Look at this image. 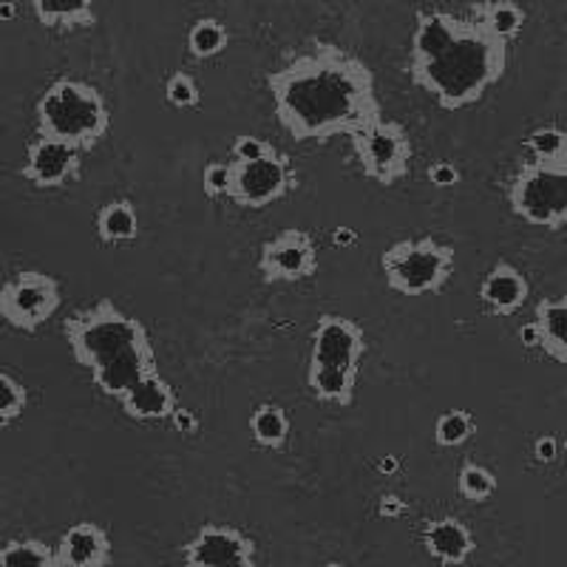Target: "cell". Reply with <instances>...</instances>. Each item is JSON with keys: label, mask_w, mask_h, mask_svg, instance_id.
Masks as SVG:
<instances>
[{"label": "cell", "mask_w": 567, "mask_h": 567, "mask_svg": "<svg viewBox=\"0 0 567 567\" xmlns=\"http://www.w3.org/2000/svg\"><path fill=\"white\" fill-rule=\"evenodd\" d=\"M276 120L296 142L352 136L381 116L374 74L361 58L316 40L267 74Z\"/></svg>", "instance_id": "obj_1"}, {"label": "cell", "mask_w": 567, "mask_h": 567, "mask_svg": "<svg viewBox=\"0 0 567 567\" xmlns=\"http://www.w3.org/2000/svg\"><path fill=\"white\" fill-rule=\"evenodd\" d=\"M508 71V43L491 38L468 18L420 9L409 43V78L443 111L477 105Z\"/></svg>", "instance_id": "obj_2"}, {"label": "cell", "mask_w": 567, "mask_h": 567, "mask_svg": "<svg viewBox=\"0 0 567 567\" xmlns=\"http://www.w3.org/2000/svg\"><path fill=\"white\" fill-rule=\"evenodd\" d=\"M63 336L74 361L89 369L91 383L105 398L120 400L145 374L159 372L145 323L109 298L65 318Z\"/></svg>", "instance_id": "obj_3"}, {"label": "cell", "mask_w": 567, "mask_h": 567, "mask_svg": "<svg viewBox=\"0 0 567 567\" xmlns=\"http://www.w3.org/2000/svg\"><path fill=\"white\" fill-rule=\"evenodd\" d=\"M38 136H49L74 151L97 148L111 131V111L97 85L85 80L60 78L38 97L34 105Z\"/></svg>", "instance_id": "obj_4"}, {"label": "cell", "mask_w": 567, "mask_h": 567, "mask_svg": "<svg viewBox=\"0 0 567 567\" xmlns=\"http://www.w3.org/2000/svg\"><path fill=\"white\" fill-rule=\"evenodd\" d=\"M381 270L389 290L406 298L434 296L454 276V250L437 239H403L386 247Z\"/></svg>", "instance_id": "obj_5"}, {"label": "cell", "mask_w": 567, "mask_h": 567, "mask_svg": "<svg viewBox=\"0 0 567 567\" xmlns=\"http://www.w3.org/2000/svg\"><path fill=\"white\" fill-rule=\"evenodd\" d=\"M508 205L525 225L561 230L567 225V165L525 162L511 182Z\"/></svg>", "instance_id": "obj_6"}, {"label": "cell", "mask_w": 567, "mask_h": 567, "mask_svg": "<svg viewBox=\"0 0 567 567\" xmlns=\"http://www.w3.org/2000/svg\"><path fill=\"white\" fill-rule=\"evenodd\" d=\"M349 140L363 176L378 185H394L412 168V140L406 128L383 114L354 131Z\"/></svg>", "instance_id": "obj_7"}, {"label": "cell", "mask_w": 567, "mask_h": 567, "mask_svg": "<svg viewBox=\"0 0 567 567\" xmlns=\"http://www.w3.org/2000/svg\"><path fill=\"white\" fill-rule=\"evenodd\" d=\"M63 292L49 272L23 270L0 287V321L18 332H38L60 310Z\"/></svg>", "instance_id": "obj_8"}, {"label": "cell", "mask_w": 567, "mask_h": 567, "mask_svg": "<svg viewBox=\"0 0 567 567\" xmlns=\"http://www.w3.org/2000/svg\"><path fill=\"white\" fill-rule=\"evenodd\" d=\"M230 171V187L227 199L236 202L247 210H261V207L281 202L290 196L292 187L298 185L290 171V159L272 151L270 156L252 162H227Z\"/></svg>", "instance_id": "obj_9"}, {"label": "cell", "mask_w": 567, "mask_h": 567, "mask_svg": "<svg viewBox=\"0 0 567 567\" xmlns=\"http://www.w3.org/2000/svg\"><path fill=\"white\" fill-rule=\"evenodd\" d=\"M258 270L267 284H296L318 272L316 241L307 230H281L261 245Z\"/></svg>", "instance_id": "obj_10"}, {"label": "cell", "mask_w": 567, "mask_h": 567, "mask_svg": "<svg viewBox=\"0 0 567 567\" xmlns=\"http://www.w3.org/2000/svg\"><path fill=\"white\" fill-rule=\"evenodd\" d=\"M185 567H256V542L233 525H202L182 545Z\"/></svg>", "instance_id": "obj_11"}, {"label": "cell", "mask_w": 567, "mask_h": 567, "mask_svg": "<svg viewBox=\"0 0 567 567\" xmlns=\"http://www.w3.org/2000/svg\"><path fill=\"white\" fill-rule=\"evenodd\" d=\"M363 354H367V336H363L361 323H354L352 318L332 316V312L318 318L310 343L312 363L361 369Z\"/></svg>", "instance_id": "obj_12"}, {"label": "cell", "mask_w": 567, "mask_h": 567, "mask_svg": "<svg viewBox=\"0 0 567 567\" xmlns=\"http://www.w3.org/2000/svg\"><path fill=\"white\" fill-rule=\"evenodd\" d=\"M80 171H83L80 151H74L65 142L38 136V140L29 142L27 162L20 168V176L38 190H54V187L69 185V182H78Z\"/></svg>", "instance_id": "obj_13"}, {"label": "cell", "mask_w": 567, "mask_h": 567, "mask_svg": "<svg viewBox=\"0 0 567 567\" xmlns=\"http://www.w3.org/2000/svg\"><path fill=\"white\" fill-rule=\"evenodd\" d=\"M423 548L437 565L463 567L477 550V539L457 516H437L423 528Z\"/></svg>", "instance_id": "obj_14"}, {"label": "cell", "mask_w": 567, "mask_h": 567, "mask_svg": "<svg viewBox=\"0 0 567 567\" xmlns=\"http://www.w3.org/2000/svg\"><path fill=\"white\" fill-rule=\"evenodd\" d=\"M111 539L97 523L71 525L54 548V567H109Z\"/></svg>", "instance_id": "obj_15"}, {"label": "cell", "mask_w": 567, "mask_h": 567, "mask_svg": "<svg viewBox=\"0 0 567 567\" xmlns=\"http://www.w3.org/2000/svg\"><path fill=\"white\" fill-rule=\"evenodd\" d=\"M530 296V284L523 276V270H516L508 261H499L488 270V276L480 284V303L491 316L511 318L523 310L525 301Z\"/></svg>", "instance_id": "obj_16"}, {"label": "cell", "mask_w": 567, "mask_h": 567, "mask_svg": "<svg viewBox=\"0 0 567 567\" xmlns=\"http://www.w3.org/2000/svg\"><path fill=\"white\" fill-rule=\"evenodd\" d=\"M120 403H123V412L131 420H136V423H159V420H168L174 414V409L179 406L176 392L171 389V383L165 378H159V372H151L142 381H136L120 398Z\"/></svg>", "instance_id": "obj_17"}, {"label": "cell", "mask_w": 567, "mask_h": 567, "mask_svg": "<svg viewBox=\"0 0 567 567\" xmlns=\"http://www.w3.org/2000/svg\"><path fill=\"white\" fill-rule=\"evenodd\" d=\"M94 3L97 0H29L34 20H38L40 27L60 34L94 27L97 23Z\"/></svg>", "instance_id": "obj_18"}, {"label": "cell", "mask_w": 567, "mask_h": 567, "mask_svg": "<svg viewBox=\"0 0 567 567\" xmlns=\"http://www.w3.org/2000/svg\"><path fill=\"white\" fill-rule=\"evenodd\" d=\"M534 327L539 349L559 367L567 363V298H542L534 310Z\"/></svg>", "instance_id": "obj_19"}, {"label": "cell", "mask_w": 567, "mask_h": 567, "mask_svg": "<svg viewBox=\"0 0 567 567\" xmlns=\"http://www.w3.org/2000/svg\"><path fill=\"white\" fill-rule=\"evenodd\" d=\"M468 18L483 29L491 38L503 40L511 45V40H516L525 29V9L516 3V0H480L468 9Z\"/></svg>", "instance_id": "obj_20"}, {"label": "cell", "mask_w": 567, "mask_h": 567, "mask_svg": "<svg viewBox=\"0 0 567 567\" xmlns=\"http://www.w3.org/2000/svg\"><path fill=\"white\" fill-rule=\"evenodd\" d=\"M358 374L361 369L327 367V363H312L307 369V386L321 403L329 406H352L354 389H358Z\"/></svg>", "instance_id": "obj_21"}, {"label": "cell", "mask_w": 567, "mask_h": 567, "mask_svg": "<svg viewBox=\"0 0 567 567\" xmlns=\"http://www.w3.org/2000/svg\"><path fill=\"white\" fill-rule=\"evenodd\" d=\"M97 236L103 245H128L140 236L136 207L128 199H114L97 213Z\"/></svg>", "instance_id": "obj_22"}, {"label": "cell", "mask_w": 567, "mask_h": 567, "mask_svg": "<svg viewBox=\"0 0 567 567\" xmlns=\"http://www.w3.org/2000/svg\"><path fill=\"white\" fill-rule=\"evenodd\" d=\"M290 414L284 412L278 403H258L250 414V437L256 440L261 449H284L290 440Z\"/></svg>", "instance_id": "obj_23"}, {"label": "cell", "mask_w": 567, "mask_h": 567, "mask_svg": "<svg viewBox=\"0 0 567 567\" xmlns=\"http://www.w3.org/2000/svg\"><path fill=\"white\" fill-rule=\"evenodd\" d=\"M230 43V32L219 18H199L187 32V52L194 60L219 58Z\"/></svg>", "instance_id": "obj_24"}, {"label": "cell", "mask_w": 567, "mask_h": 567, "mask_svg": "<svg viewBox=\"0 0 567 567\" xmlns=\"http://www.w3.org/2000/svg\"><path fill=\"white\" fill-rule=\"evenodd\" d=\"M530 162H545V165H567V134L559 125H542L525 136Z\"/></svg>", "instance_id": "obj_25"}, {"label": "cell", "mask_w": 567, "mask_h": 567, "mask_svg": "<svg viewBox=\"0 0 567 567\" xmlns=\"http://www.w3.org/2000/svg\"><path fill=\"white\" fill-rule=\"evenodd\" d=\"M0 567H54V548L40 539H9L0 545Z\"/></svg>", "instance_id": "obj_26"}, {"label": "cell", "mask_w": 567, "mask_h": 567, "mask_svg": "<svg viewBox=\"0 0 567 567\" xmlns=\"http://www.w3.org/2000/svg\"><path fill=\"white\" fill-rule=\"evenodd\" d=\"M477 434V420L465 409H449L434 423V443L440 449H460Z\"/></svg>", "instance_id": "obj_27"}, {"label": "cell", "mask_w": 567, "mask_h": 567, "mask_svg": "<svg viewBox=\"0 0 567 567\" xmlns=\"http://www.w3.org/2000/svg\"><path fill=\"white\" fill-rule=\"evenodd\" d=\"M499 488V480L491 468L480 463H465L457 471V491L465 503H488Z\"/></svg>", "instance_id": "obj_28"}, {"label": "cell", "mask_w": 567, "mask_h": 567, "mask_svg": "<svg viewBox=\"0 0 567 567\" xmlns=\"http://www.w3.org/2000/svg\"><path fill=\"white\" fill-rule=\"evenodd\" d=\"M165 100H168L171 109L176 111H190L202 103V89L196 83L194 74L187 71H174L168 80H165Z\"/></svg>", "instance_id": "obj_29"}, {"label": "cell", "mask_w": 567, "mask_h": 567, "mask_svg": "<svg viewBox=\"0 0 567 567\" xmlns=\"http://www.w3.org/2000/svg\"><path fill=\"white\" fill-rule=\"evenodd\" d=\"M29 406V392L20 381H14L9 372H0V414L7 417H20Z\"/></svg>", "instance_id": "obj_30"}, {"label": "cell", "mask_w": 567, "mask_h": 567, "mask_svg": "<svg viewBox=\"0 0 567 567\" xmlns=\"http://www.w3.org/2000/svg\"><path fill=\"white\" fill-rule=\"evenodd\" d=\"M230 151H233V162H252V159H261V156H270L276 148H272L270 142L261 140V136L241 134L233 140Z\"/></svg>", "instance_id": "obj_31"}, {"label": "cell", "mask_w": 567, "mask_h": 567, "mask_svg": "<svg viewBox=\"0 0 567 567\" xmlns=\"http://www.w3.org/2000/svg\"><path fill=\"white\" fill-rule=\"evenodd\" d=\"M202 185H205V194L213 199H221L227 196V187H230V171H227V162H210L202 171Z\"/></svg>", "instance_id": "obj_32"}, {"label": "cell", "mask_w": 567, "mask_h": 567, "mask_svg": "<svg viewBox=\"0 0 567 567\" xmlns=\"http://www.w3.org/2000/svg\"><path fill=\"white\" fill-rule=\"evenodd\" d=\"M429 182L437 187H454L460 182V171L452 162H434L429 168Z\"/></svg>", "instance_id": "obj_33"}, {"label": "cell", "mask_w": 567, "mask_h": 567, "mask_svg": "<svg viewBox=\"0 0 567 567\" xmlns=\"http://www.w3.org/2000/svg\"><path fill=\"white\" fill-rule=\"evenodd\" d=\"M168 420H171V423H174L176 432H182V434H196L202 429V423H199V417H196V412H190V409H185V406H176L174 414H171Z\"/></svg>", "instance_id": "obj_34"}, {"label": "cell", "mask_w": 567, "mask_h": 567, "mask_svg": "<svg viewBox=\"0 0 567 567\" xmlns=\"http://www.w3.org/2000/svg\"><path fill=\"white\" fill-rule=\"evenodd\" d=\"M559 440L556 437H550V434H545V437H539L534 443V457H536V463H554L556 457H559Z\"/></svg>", "instance_id": "obj_35"}, {"label": "cell", "mask_w": 567, "mask_h": 567, "mask_svg": "<svg viewBox=\"0 0 567 567\" xmlns=\"http://www.w3.org/2000/svg\"><path fill=\"white\" fill-rule=\"evenodd\" d=\"M406 511H409V505L394 494H386L381 499V505H378V514L386 516V519H400V516L406 514Z\"/></svg>", "instance_id": "obj_36"}, {"label": "cell", "mask_w": 567, "mask_h": 567, "mask_svg": "<svg viewBox=\"0 0 567 567\" xmlns=\"http://www.w3.org/2000/svg\"><path fill=\"white\" fill-rule=\"evenodd\" d=\"M519 341H523V347H528V349H539V336H536L534 321L525 323V327L519 329Z\"/></svg>", "instance_id": "obj_37"}, {"label": "cell", "mask_w": 567, "mask_h": 567, "mask_svg": "<svg viewBox=\"0 0 567 567\" xmlns=\"http://www.w3.org/2000/svg\"><path fill=\"white\" fill-rule=\"evenodd\" d=\"M332 239H336L338 247H352L354 241H358V233L349 230V227H341V230H336V236H332Z\"/></svg>", "instance_id": "obj_38"}, {"label": "cell", "mask_w": 567, "mask_h": 567, "mask_svg": "<svg viewBox=\"0 0 567 567\" xmlns=\"http://www.w3.org/2000/svg\"><path fill=\"white\" fill-rule=\"evenodd\" d=\"M18 18V7H14V3H0V20H14Z\"/></svg>", "instance_id": "obj_39"}, {"label": "cell", "mask_w": 567, "mask_h": 567, "mask_svg": "<svg viewBox=\"0 0 567 567\" xmlns=\"http://www.w3.org/2000/svg\"><path fill=\"white\" fill-rule=\"evenodd\" d=\"M378 468H381V474H394V471H398V460L394 457L381 460V465H378Z\"/></svg>", "instance_id": "obj_40"}, {"label": "cell", "mask_w": 567, "mask_h": 567, "mask_svg": "<svg viewBox=\"0 0 567 567\" xmlns=\"http://www.w3.org/2000/svg\"><path fill=\"white\" fill-rule=\"evenodd\" d=\"M9 423H12V417H7V414H0V432H3V429H7Z\"/></svg>", "instance_id": "obj_41"}, {"label": "cell", "mask_w": 567, "mask_h": 567, "mask_svg": "<svg viewBox=\"0 0 567 567\" xmlns=\"http://www.w3.org/2000/svg\"><path fill=\"white\" fill-rule=\"evenodd\" d=\"M323 567H347V565H341V561H327Z\"/></svg>", "instance_id": "obj_42"}]
</instances>
